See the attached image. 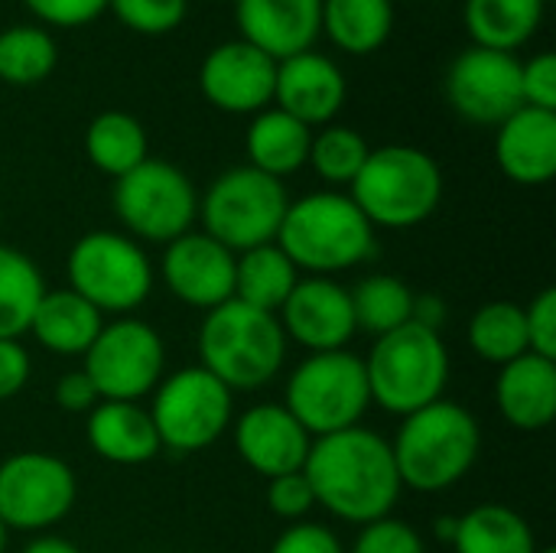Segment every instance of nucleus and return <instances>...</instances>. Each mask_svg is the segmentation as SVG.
I'll return each instance as SVG.
<instances>
[{
    "mask_svg": "<svg viewBox=\"0 0 556 553\" xmlns=\"http://www.w3.org/2000/svg\"><path fill=\"white\" fill-rule=\"evenodd\" d=\"M244 42L274 62L306 52L323 36V0H235Z\"/></svg>",
    "mask_w": 556,
    "mask_h": 553,
    "instance_id": "obj_20",
    "label": "nucleus"
},
{
    "mask_svg": "<svg viewBox=\"0 0 556 553\" xmlns=\"http://www.w3.org/2000/svg\"><path fill=\"white\" fill-rule=\"evenodd\" d=\"M495 163L518 186H547L556 176V111L521 104L495 127Z\"/></svg>",
    "mask_w": 556,
    "mask_h": 553,
    "instance_id": "obj_21",
    "label": "nucleus"
},
{
    "mask_svg": "<svg viewBox=\"0 0 556 553\" xmlns=\"http://www.w3.org/2000/svg\"><path fill=\"white\" fill-rule=\"evenodd\" d=\"M52 401H55V407H62L68 414H88L98 404V391L88 381V375L81 368H75V372L59 375V381L52 388Z\"/></svg>",
    "mask_w": 556,
    "mask_h": 553,
    "instance_id": "obj_44",
    "label": "nucleus"
},
{
    "mask_svg": "<svg viewBox=\"0 0 556 553\" xmlns=\"http://www.w3.org/2000/svg\"><path fill=\"white\" fill-rule=\"evenodd\" d=\"M365 375L371 404L394 417H407L446 398L453 362L440 332L407 323L375 339L365 355Z\"/></svg>",
    "mask_w": 556,
    "mask_h": 553,
    "instance_id": "obj_6",
    "label": "nucleus"
},
{
    "mask_svg": "<svg viewBox=\"0 0 556 553\" xmlns=\"http://www.w3.org/2000/svg\"><path fill=\"white\" fill-rule=\"evenodd\" d=\"M59 65V46L46 26L23 23L0 33V81L36 85Z\"/></svg>",
    "mask_w": 556,
    "mask_h": 553,
    "instance_id": "obj_34",
    "label": "nucleus"
},
{
    "mask_svg": "<svg viewBox=\"0 0 556 553\" xmlns=\"http://www.w3.org/2000/svg\"><path fill=\"white\" fill-rule=\"evenodd\" d=\"M108 10L121 26L140 36H166L182 26L189 0H108Z\"/></svg>",
    "mask_w": 556,
    "mask_h": 553,
    "instance_id": "obj_36",
    "label": "nucleus"
},
{
    "mask_svg": "<svg viewBox=\"0 0 556 553\" xmlns=\"http://www.w3.org/2000/svg\"><path fill=\"white\" fill-rule=\"evenodd\" d=\"M521 98L528 108L556 111V55L538 52L521 62Z\"/></svg>",
    "mask_w": 556,
    "mask_h": 553,
    "instance_id": "obj_41",
    "label": "nucleus"
},
{
    "mask_svg": "<svg viewBox=\"0 0 556 553\" xmlns=\"http://www.w3.org/2000/svg\"><path fill=\"white\" fill-rule=\"evenodd\" d=\"M349 98L345 72L323 52L306 49L277 62L274 75V108L319 130L339 117Z\"/></svg>",
    "mask_w": 556,
    "mask_h": 553,
    "instance_id": "obj_19",
    "label": "nucleus"
},
{
    "mask_svg": "<svg viewBox=\"0 0 556 553\" xmlns=\"http://www.w3.org/2000/svg\"><path fill=\"white\" fill-rule=\"evenodd\" d=\"M303 473L313 486L316 505L336 521L355 528L388 518L404 492L391 440L365 424L316 437Z\"/></svg>",
    "mask_w": 556,
    "mask_h": 553,
    "instance_id": "obj_1",
    "label": "nucleus"
},
{
    "mask_svg": "<svg viewBox=\"0 0 556 553\" xmlns=\"http://www.w3.org/2000/svg\"><path fill=\"white\" fill-rule=\"evenodd\" d=\"M466 342H469L472 355H479L482 362H489L495 368L521 359L525 352H531L525 306H518L511 300H492V303L479 306L469 316Z\"/></svg>",
    "mask_w": 556,
    "mask_h": 553,
    "instance_id": "obj_31",
    "label": "nucleus"
},
{
    "mask_svg": "<svg viewBox=\"0 0 556 553\" xmlns=\"http://www.w3.org/2000/svg\"><path fill=\"white\" fill-rule=\"evenodd\" d=\"M33 375L29 349L20 339H0V404L13 401Z\"/></svg>",
    "mask_w": 556,
    "mask_h": 553,
    "instance_id": "obj_43",
    "label": "nucleus"
},
{
    "mask_svg": "<svg viewBox=\"0 0 556 553\" xmlns=\"http://www.w3.org/2000/svg\"><path fill=\"white\" fill-rule=\"evenodd\" d=\"M495 407L508 427L521 433H541L556 417V359L525 352L498 368Z\"/></svg>",
    "mask_w": 556,
    "mask_h": 553,
    "instance_id": "obj_23",
    "label": "nucleus"
},
{
    "mask_svg": "<svg viewBox=\"0 0 556 553\" xmlns=\"http://www.w3.org/2000/svg\"><path fill=\"white\" fill-rule=\"evenodd\" d=\"M349 553H427V541L410 521L388 515L358 528Z\"/></svg>",
    "mask_w": 556,
    "mask_h": 553,
    "instance_id": "obj_37",
    "label": "nucleus"
},
{
    "mask_svg": "<svg viewBox=\"0 0 556 553\" xmlns=\"http://www.w3.org/2000/svg\"><path fill=\"white\" fill-rule=\"evenodd\" d=\"M277 62L244 39L215 46L199 65L202 98L225 114H257L274 104Z\"/></svg>",
    "mask_w": 556,
    "mask_h": 553,
    "instance_id": "obj_18",
    "label": "nucleus"
},
{
    "mask_svg": "<svg viewBox=\"0 0 556 553\" xmlns=\"http://www.w3.org/2000/svg\"><path fill=\"white\" fill-rule=\"evenodd\" d=\"M111 205L121 231L140 244H169L195 228L199 189L186 169L169 160L147 156L137 169L114 179Z\"/></svg>",
    "mask_w": 556,
    "mask_h": 553,
    "instance_id": "obj_10",
    "label": "nucleus"
},
{
    "mask_svg": "<svg viewBox=\"0 0 556 553\" xmlns=\"http://www.w3.org/2000/svg\"><path fill=\"white\" fill-rule=\"evenodd\" d=\"M267 508L274 518L293 525V521H306L309 512L316 508V495L313 486L306 479V473H287L277 479H267Z\"/></svg>",
    "mask_w": 556,
    "mask_h": 553,
    "instance_id": "obj_38",
    "label": "nucleus"
},
{
    "mask_svg": "<svg viewBox=\"0 0 556 553\" xmlns=\"http://www.w3.org/2000/svg\"><path fill=\"white\" fill-rule=\"evenodd\" d=\"M300 277L303 274L293 267V261L280 251L277 241L241 251L235 261V300L277 316Z\"/></svg>",
    "mask_w": 556,
    "mask_h": 553,
    "instance_id": "obj_30",
    "label": "nucleus"
},
{
    "mask_svg": "<svg viewBox=\"0 0 556 553\" xmlns=\"http://www.w3.org/2000/svg\"><path fill=\"white\" fill-rule=\"evenodd\" d=\"M98 401H143L166 375V342L140 316H114L81 355Z\"/></svg>",
    "mask_w": 556,
    "mask_h": 553,
    "instance_id": "obj_12",
    "label": "nucleus"
},
{
    "mask_svg": "<svg viewBox=\"0 0 556 553\" xmlns=\"http://www.w3.org/2000/svg\"><path fill=\"white\" fill-rule=\"evenodd\" d=\"M199 365L231 394L267 388L287 365V336L274 313L228 300L199 323Z\"/></svg>",
    "mask_w": 556,
    "mask_h": 553,
    "instance_id": "obj_4",
    "label": "nucleus"
},
{
    "mask_svg": "<svg viewBox=\"0 0 556 553\" xmlns=\"http://www.w3.org/2000/svg\"><path fill=\"white\" fill-rule=\"evenodd\" d=\"M544 0H466L463 20L472 46L518 52L531 42L544 23Z\"/></svg>",
    "mask_w": 556,
    "mask_h": 553,
    "instance_id": "obj_26",
    "label": "nucleus"
},
{
    "mask_svg": "<svg viewBox=\"0 0 556 553\" xmlns=\"http://www.w3.org/2000/svg\"><path fill=\"white\" fill-rule=\"evenodd\" d=\"M280 404L303 424L313 440L358 427L371 407L365 359L349 349L306 355L287 375Z\"/></svg>",
    "mask_w": 556,
    "mask_h": 553,
    "instance_id": "obj_9",
    "label": "nucleus"
},
{
    "mask_svg": "<svg viewBox=\"0 0 556 553\" xmlns=\"http://www.w3.org/2000/svg\"><path fill=\"white\" fill-rule=\"evenodd\" d=\"M101 326H104V316L88 300H81L75 290H68V287L49 290L46 287L42 300L36 303L26 336H33L36 345L49 355L81 359L91 349V342L98 339Z\"/></svg>",
    "mask_w": 556,
    "mask_h": 553,
    "instance_id": "obj_24",
    "label": "nucleus"
},
{
    "mask_svg": "<svg viewBox=\"0 0 556 553\" xmlns=\"http://www.w3.org/2000/svg\"><path fill=\"white\" fill-rule=\"evenodd\" d=\"M23 3L42 26H55V29H78L108 13V0H23Z\"/></svg>",
    "mask_w": 556,
    "mask_h": 553,
    "instance_id": "obj_39",
    "label": "nucleus"
},
{
    "mask_svg": "<svg viewBox=\"0 0 556 553\" xmlns=\"http://www.w3.org/2000/svg\"><path fill=\"white\" fill-rule=\"evenodd\" d=\"M453 535H456V515H440L433 521V538L440 544H453Z\"/></svg>",
    "mask_w": 556,
    "mask_h": 553,
    "instance_id": "obj_47",
    "label": "nucleus"
},
{
    "mask_svg": "<svg viewBox=\"0 0 556 553\" xmlns=\"http://www.w3.org/2000/svg\"><path fill=\"white\" fill-rule=\"evenodd\" d=\"M525 323H528V345L534 355L556 359V290L544 287L528 306H525Z\"/></svg>",
    "mask_w": 556,
    "mask_h": 553,
    "instance_id": "obj_42",
    "label": "nucleus"
},
{
    "mask_svg": "<svg viewBox=\"0 0 556 553\" xmlns=\"http://www.w3.org/2000/svg\"><path fill=\"white\" fill-rule=\"evenodd\" d=\"M287 205L290 192L280 179L241 163L218 173L199 196V231L241 254L277 241Z\"/></svg>",
    "mask_w": 556,
    "mask_h": 553,
    "instance_id": "obj_8",
    "label": "nucleus"
},
{
    "mask_svg": "<svg viewBox=\"0 0 556 553\" xmlns=\"http://www.w3.org/2000/svg\"><path fill=\"white\" fill-rule=\"evenodd\" d=\"M85 440L98 460L124 469L147 466L163 453L143 401H98L85 414Z\"/></svg>",
    "mask_w": 556,
    "mask_h": 553,
    "instance_id": "obj_22",
    "label": "nucleus"
},
{
    "mask_svg": "<svg viewBox=\"0 0 556 553\" xmlns=\"http://www.w3.org/2000/svg\"><path fill=\"white\" fill-rule=\"evenodd\" d=\"M277 319L287 342H296L306 355L349 349L358 332L349 287L336 277H300Z\"/></svg>",
    "mask_w": 556,
    "mask_h": 553,
    "instance_id": "obj_16",
    "label": "nucleus"
},
{
    "mask_svg": "<svg viewBox=\"0 0 556 553\" xmlns=\"http://www.w3.org/2000/svg\"><path fill=\"white\" fill-rule=\"evenodd\" d=\"M78 502L75 469L42 450H20L0 463V521L7 531L49 535Z\"/></svg>",
    "mask_w": 556,
    "mask_h": 553,
    "instance_id": "obj_13",
    "label": "nucleus"
},
{
    "mask_svg": "<svg viewBox=\"0 0 556 553\" xmlns=\"http://www.w3.org/2000/svg\"><path fill=\"white\" fill-rule=\"evenodd\" d=\"M349 297H352L358 332H368L378 339L410 323L414 290L407 280L394 274H368L355 287H349Z\"/></svg>",
    "mask_w": 556,
    "mask_h": 553,
    "instance_id": "obj_33",
    "label": "nucleus"
},
{
    "mask_svg": "<svg viewBox=\"0 0 556 553\" xmlns=\"http://www.w3.org/2000/svg\"><path fill=\"white\" fill-rule=\"evenodd\" d=\"M309 143H313V127H306L303 121L290 117L287 111H280L274 104L257 111L244 130L248 166H254L280 183L306 166Z\"/></svg>",
    "mask_w": 556,
    "mask_h": 553,
    "instance_id": "obj_25",
    "label": "nucleus"
},
{
    "mask_svg": "<svg viewBox=\"0 0 556 553\" xmlns=\"http://www.w3.org/2000/svg\"><path fill=\"white\" fill-rule=\"evenodd\" d=\"M68 290L101 316H134L156 287V267L140 241L114 228L85 231L65 257Z\"/></svg>",
    "mask_w": 556,
    "mask_h": 553,
    "instance_id": "obj_7",
    "label": "nucleus"
},
{
    "mask_svg": "<svg viewBox=\"0 0 556 553\" xmlns=\"http://www.w3.org/2000/svg\"><path fill=\"white\" fill-rule=\"evenodd\" d=\"M235 251L192 228L163 248L160 280L182 306L208 313L235 300Z\"/></svg>",
    "mask_w": 556,
    "mask_h": 553,
    "instance_id": "obj_15",
    "label": "nucleus"
},
{
    "mask_svg": "<svg viewBox=\"0 0 556 553\" xmlns=\"http://www.w3.org/2000/svg\"><path fill=\"white\" fill-rule=\"evenodd\" d=\"M410 323L417 326H427L433 332L443 329L446 323V300L440 293H414V313H410Z\"/></svg>",
    "mask_w": 556,
    "mask_h": 553,
    "instance_id": "obj_45",
    "label": "nucleus"
},
{
    "mask_svg": "<svg viewBox=\"0 0 556 553\" xmlns=\"http://www.w3.org/2000/svg\"><path fill=\"white\" fill-rule=\"evenodd\" d=\"M371 153V143L345 124H326L319 130H313V143H309V160L306 166L329 183L332 189H349L355 183V176L362 173L365 160Z\"/></svg>",
    "mask_w": 556,
    "mask_h": 553,
    "instance_id": "obj_35",
    "label": "nucleus"
},
{
    "mask_svg": "<svg viewBox=\"0 0 556 553\" xmlns=\"http://www.w3.org/2000/svg\"><path fill=\"white\" fill-rule=\"evenodd\" d=\"M277 244L303 277H339L375 257L378 231L349 192L319 189L290 199Z\"/></svg>",
    "mask_w": 556,
    "mask_h": 553,
    "instance_id": "obj_2",
    "label": "nucleus"
},
{
    "mask_svg": "<svg viewBox=\"0 0 556 553\" xmlns=\"http://www.w3.org/2000/svg\"><path fill=\"white\" fill-rule=\"evenodd\" d=\"M456 553H538V535L528 525V518L508 505L482 502L469 508L466 515H456Z\"/></svg>",
    "mask_w": 556,
    "mask_h": 553,
    "instance_id": "obj_27",
    "label": "nucleus"
},
{
    "mask_svg": "<svg viewBox=\"0 0 556 553\" xmlns=\"http://www.w3.org/2000/svg\"><path fill=\"white\" fill-rule=\"evenodd\" d=\"M270 553H349L342 538L323 525V521H293L287 525L277 541L270 544Z\"/></svg>",
    "mask_w": 556,
    "mask_h": 553,
    "instance_id": "obj_40",
    "label": "nucleus"
},
{
    "mask_svg": "<svg viewBox=\"0 0 556 553\" xmlns=\"http://www.w3.org/2000/svg\"><path fill=\"white\" fill-rule=\"evenodd\" d=\"M538 553H556V551H554V548H541V551H538Z\"/></svg>",
    "mask_w": 556,
    "mask_h": 553,
    "instance_id": "obj_49",
    "label": "nucleus"
},
{
    "mask_svg": "<svg viewBox=\"0 0 556 553\" xmlns=\"http://www.w3.org/2000/svg\"><path fill=\"white\" fill-rule=\"evenodd\" d=\"M7 541H10V531H7L3 521H0V553H7Z\"/></svg>",
    "mask_w": 556,
    "mask_h": 553,
    "instance_id": "obj_48",
    "label": "nucleus"
},
{
    "mask_svg": "<svg viewBox=\"0 0 556 553\" xmlns=\"http://www.w3.org/2000/svg\"><path fill=\"white\" fill-rule=\"evenodd\" d=\"M150 420L166 453L192 456L215 447L235 420V394L202 365L166 372L150 394Z\"/></svg>",
    "mask_w": 556,
    "mask_h": 553,
    "instance_id": "obj_11",
    "label": "nucleus"
},
{
    "mask_svg": "<svg viewBox=\"0 0 556 553\" xmlns=\"http://www.w3.org/2000/svg\"><path fill=\"white\" fill-rule=\"evenodd\" d=\"M323 33L345 55H371L394 33V0H323Z\"/></svg>",
    "mask_w": 556,
    "mask_h": 553,
    "instance_id": "obj_29",
    "label": "nucleus"
},
{
    "mask_svg": "<svg viewBox=\"0 0 556 553\" xmlns=\"http://www.w3.org/2000/svg\"><path fill=\"white\" fill-rule=\"evenodd\" d=\"M446 101L463 121L498 127L525 104L521 59L485 46L463 49L446 68Z\"/></svg>",
    "mask_w": 556,
    "mask_h": 553,
    "instance_id": "obj_14",
    "label": "nucleus"
},
{
    "mask_svg": "<svg viewBox=\"0 0 556 553\" xmlns=\"http://www.w3.org/2000/svg\"><path fill=\"white\" fill-rule=\"evenodd\" d=\"M349 196L375 231H407L424 225L440 209L443 169L414 143L371 147L362 173L349 186Z\"/></svg>",
    "mask_w": 556,
    "mask_h": 553,
    "instance_id": "obj_5",
    "label": "nucleus"
},
{
    "mask_svg": "<svg viewBox=\"0 0 556 553\" xmlns=\"http://www.w3.org/2000/svg\"><path fill=\"white\" fill-rule=\"evenodd\" d=\"M42 293L46 277L39 264L20 248L0 244V339L26 336Z\"/></svg>",
    "mask_w": 556,
    "mask_h": 553,
    "instance_id": "obj_32",
    "label": "nucleus"
},
{
    "mask_svg": "<svg viewBox=\"0 0 556 553\" xmlns=\"http://www.w3.org/2000/svg\"><path fill=\"white\" fill-rule=\"evenodd\" d=\"M85 156L98 173L121 179L150 156L147 127L130 111H101L85 127Z\"/></svg>",
    "mask_w": 556,
    "mask_h": 553,
    "instance_id": "obj_28",
    "label": "nucleus"
},
{
    "mask_svg": "<svg viewBox=\"0 0 556 553\" xmlns=\"http://www.w3.org/2000/svg\"><path fill=\"white\" fill-rule=\"evenodd\" d=\"M228 433L238 460L261 479L300 473L313 447V437L280 401H257L244 407L235 414Z\"/></svg>",
    "mask_w": 556,
    "mask_h": 553,
    "instance_id": "obj_17",
    "label": "nucleus"
},
{
    "mask_svg": "<svg viewBox=\"0 0 556 553\" xmlns=\"http://www.w3.org/2000/svg\"><path fill=\"white\" fill-rule=\"evenodd\" d=\"M397 476L414 492H446L459 486L482 456V427L469 407L440 398L407 417L391 440Z\"/></svg>",
    "mask_w": 556,
    "mask_h": 553,
    "instance_id": "obj_3",
    "label": "nucleus"
},
{
    "mask_svg": "<svg viewBox=\"0 0 556 553\" xmlns=\"http://www.w3.org/2000/svg\"><path fill=\"white\" fill-rule=\"evenodd\" d=\"M20 553H81V548L75 544V541H68V538H62V535H33L29 541H26V548Z\"/></svg>",
    "mask_w": 556,
    "mask_h": 553,
    "instance_id": "obj_46",
    "label": "nucleus"
}]
</instances>
